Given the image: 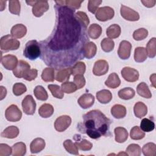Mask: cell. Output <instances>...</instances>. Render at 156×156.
I'll use <instances>...</instances> for the list:
<instances>
[{
    "instance_id": "7402d4cb",
    "label": "cell",
    "mask_w": 156,
    "mask_h": 156,
    "mask_svg": "<svg viewBox=\"0 0 156 156\" xmlns=\"http://www.w3.org/2000/svg\"><path fill=\"white\" fill-rule=\"evenodd\" d=\"M83 2L82 1H78V0H66V1H55V2L57 5H63L66 6L68 8L74 10L78 9L80 7L81 4Z\"/></svg>"
},
{
    "instance_id": "5b68a950",
    "label": "cell",
    "mask_w": 156,
    "mask_h": 156,
    "mask_svg": "<svg viewBox=\"0 0 156 156\" xmlns=\"http://www.w3.org/2000/svg\"><path fill=\"white\" fill-rule=\"evenodd\" d=\"M26 2L32 6V13L36 17L41 16L49 9V4L46 0L26 1Z\"/></svg>"
},
{
    "instance_id": "f907efd6",
    "label": "cell",
    "mask_w": 156,
    "mask_h": 156,
    "mask_svg": "<svg viewBox=\"0 0 156 156\" xmlns=\"http://www.w3.org/2000/svg\"><path fill=\"white\" fill-rule=\"evenodd\" d=\"M75 143L77 146L78 148L83 151H90L93 147V144L85 139H83L81 141L76 140Z\"/></svg>"
},
{
    "instance_id": "9f6ffc18",
    "label": "cell",
    "mask_w": 156,
    "mask_h": 156,
    "mask_svg": "<svg viewBox=\"0 0 156 156\" xmlns=\"http://www.w3.org/2000/svg\"><path fill=\"white\" fill-rule=\"evenodd\" d=\"M38 75V71L36 69H29L27 73L24 75L23 79L27 80V81H32L37 77Z\"/></svg>"
},
{
    "instance_id": "30bf717a",
    "label": "cell",
    "mask_w": 156,
    "mask_h": 156,
    "mask_svg": "<svg viewBox=\"0 0 156 156\" xmlns=\"http://www.w3.org/2000/svg\"><path fill=\"white\" fill-rule=\"evenodd\" d=\"M120 13L121 16L127 21H135L140 19L139 13L136 11L124 5H121Z\"/></svg>"
},
{
    "instance_id": "8992f818",
    "label": "cell",
    "mask_w": 156,
    "mask_h": 156,
    "mask_svg": "<svg viewBox=\"0 0 156 156\" xmlns=\"http://www.w3.org/2000/svg\"><path fill=\"white\" fill-rule=\"evenodd\" d=\"M5 117L10 122H16L21 119L22 113L17 105L12 104L5 110Z\"/></svg>"
},
{
    "instance_id": "d6a6232c",
    "label": "cell",
    "mask_w": 156,
    "mask_h": 156,
    "mask_svg": "<svg viewBox=\"0 0 156 156\" xmlns=\"http://www.w3.org/2000/svg\"><path fill=\"white\" fill-rule=\"evenodd\" d=\"M121 29L118 24H113L110 25L106 30V34L110 38H116L121 34Z\"/></svg>"
},
{
    "instance_id": "ffe728a7",
    "label": "cell",
    "mask_w": 156,
    "mask_h": 156,
    "mask_svg": "<svg viewBox=\"0 0 156 156\" xmlns=\"http://www.w3.org/2000/svg\"><path fill=\"white\" fill-rule=\"evenodd\" d=\"M71 74V68L68 67L66 68H62L57 70L55 79L60 82H66L69 80Z\"/></svg>"
},
{
    "instance_id": "f5cc1de1",
    "label": "cell",
    "mask_w": 156,
    "mask_h": 156,
    "mask_svg": "<svg viewBox=\"0 0 156 156\" xmlns=\"http://www.w3.org/2000/svg\"><path fill=\"white\" fill-rule=\"evenodd\" d=\"M102 3L101 0H90L88 2V10L92 13H95L98 9V7Z\"/></svg>"
},
{
    "instance_id": "680465c9",
    "label": "cell",
    "mask_w": 156,
    "mask_h": 156,
    "mask_svg": "<svg viewBox=\"0 0 156 156\" xmlns=\"http://www.w3.org/2000/svg\"><path fill=\"white\" fill-rule=\"evenodd\" d=\"M0 88H1V98H0V99L2 100L5 97V96L7 94V90L3 86H1Z\"/></svg>"
},
{
    "instance_id": "ee69618b",
    "label": "cell",
    "mask_w": 156,
    "mask_h": 156,
    "mask_svg": "<svg viewBox=\"0 0 156 156\" xmlns=\"http://www.w3.org/2000/svg\"><path fill=\"white\" fill-rule=\"evenodd\" d=\"M101 46L102 49L105 52H110L112 51H113L114 46H115V43L113 40L111 38H104L101 43Z\"/></svg>"
},
{
    "instance_id": "277c9868",
    "label": "cell",
    "mask_w": 156,
    "mask_h": 156,
    "mask_svg": "<svg viewBox=\"0 0 156 156\" xmlns=\"http://www.w3.org/2000/svg\"><path fill=\"white\" fill-rule=\"evenodd\" d=\"M20 46V41L11 35H6L1 37L0 40V48L1 51L7 52L16 50Z\"/></svg>"
},
{
    "instance_id": "c3c4849f",
    "label": "cell",
    "mask_w": 156,
    "mask_h": 156,
    "mask_svg": "<svg viewBox=\"0 0 156 156\" xmlns=\"http://www.w3.org/2000/svg\"><path fill=\"white\" fill-rule=\"evenodd\" d=\"M148 35V31L145 28H140L133 33V38L136 41H141L145 39Z\"/></svg>"
},
{
    "instance_id": "9a60e30c",
    "label": "cell",
    "mask_w": 156,
    "mask_h": 156,
    "mask_svg": "<svg viewBox=\"0 0 156 156\" xmlns=\"http://www.w3.org/2000/svg\"><path fill=\"white\" fill-rule=\"evenodd\" d=\"M30 65L26 61L20 60L18 61L16 67L13 70V75L18 78H23L27 71L30 69Z\"/></svg>"
},
{
    "instance_id": "f35d334b",
    "label": "cell",
    "mask_w": 156,
    "mask_h": 156,
    "mask_svg": "<svg viewBox=\"0 0 156 156\" xmlns=\"http://www.w3.org/2000/svg\"><path fill=\"white\" fill-rule=\"evenodd\" d=\"M140 129L144 132H149L155 129V123L149 118H143L140 123Z\"/></svg>"
},
{
    "instance_id": "74e56055",
    "label": "cell",
    "mask_w": 156,
    "mask_h": 156,
    "mask_svg": "<svg viewBox=\"0 0 156 156\" xmlns=\"http://www.w3.org/2000/svg\"><path fill=\"white\" fill-rule=\"evenodd\" d=\"M63 146L66 151L71 154L79 155V148L76 143H73L71 140H66L63 142Z\"/></svg>"
},
{
    "instance_id": "cb8c5ba5",
    "label": "cell",
    "mask_w": 156,
    "mask_h": 156,
    "mask_svg": "<svg viewBox=\"0 0 156 156\" xmlns=\"http://www.w3.org/2000/svg\"><path fill=\"white\" fill-rule=\"evenodd\" d=\"M96 98L101 104H107L112 99V94L108 90H102L96 93Z\"/></svg>"
},
{
    "instance_id": "f1b7e54d",
    "label": "cell",
    "mask_w": 156,
    "mask_h": 156,
    "mask_svg": "<svg viewBox=\"0 0 156 156\" xmlns=\"http://www.w3.org/2000/svg\"><path fill=\"white\" fill-rule=\"evenodd\" d=\"M136 92L141 97L150 99L152 98V94L147 85L145 82L140 83L136 87Z\"/></svg>"
},
{
    "instance_id": "60d3db41",
    "label": "cell",
    "mask_w": 156,
    "mask_h": 156,
    "mask_svg": "<svg viewBox=\"0 0 156 156\" xmlns=\"http://www.w3.org/2000/svg\"><path fill=\"white\" fill-rule=\"evenodd\" d=\"M48 89L50 90L52 95L57 99H62L64 96V92L62 88L58 85L51 84L48 86Z\"/></svg>"
},
{
    "instance_id": "f546056e",
    "label": "cell",
    "mask_w": 156,
    "mask_h": 156,
    "mask_svg": "<svg viewBox=\"0 0 156 156\" xmlns=\"http://www.w3.org/2000/svg\"><path fill=\"white\" fill-rule=\"evenodd\" d=\"M147 52L144 47H137L134 51V60L136 62L141 63L147 59Z\"/></svg>"
},
{
    "instance_id": "db71d44e",
    "label": "cell",
    "mask_w": 156,
    "mask_h": 156,
    "mask_svg": "<svg viewBox=\"0 0 156 156\" xmlns=\"http://www.w3.org/2000/svg\"><path fill=\"white\" fill-rule=\"evenodd\" d=\"M74 83L76 85L77 90L81 89L85 85V79L83 75H76L74 77Z\"/></svg>"
},
{
    "instance_id": "83f0119b",
    "label": "cell",
    "mask_w": 156,
    "mask_h": 156,
    "mask_svg": "<svg viewBox=\"0 0 156 156\" xmlns=\"http://www.w3.org/2000/svg\"><path fill=\"white\" fill-rule=\"evenodd\" d=\"M19 133H20L19 129L16 126H11L3 130V132L1 133V135L2 137H4V138L12 139L18 136Z\"/></svg>"
},
{
    "instance_id": "e0dca14e",
    "label": "cell",
    "mask_w": 156,
    "mask_h": 156,
    "mask_svg": "<svg viewBox=\"0 0 156 156\" xmlns=\"http://www.w3.org/2000/svg\"><path fill=\"white\" fill-rule=\"evenodd\" d=\"M77 102L81 108L87 109L94 104V97L90 93H85L79 98Z\"/></svg>"
},
{
    "instance_id": "52a82bcc",
    "label": "cell",
    "mask_w": 156,
    "mask_h": 156,
    "mask_svg": "<svg viewBox=\"0 0 156 156\" xmlns=\"http://www.w3.org/2000/svg\"><path fill=\"white\" fill-rule=\"evenodd\" d=\"M114 15V10L108 6L100 7L95 13V17L99 21H106L110 20L113 18Z\"/></svg>"
},
{
    "instance_id": "7a4b0ae2",
    "label": "cell",
    "mask_w": 156,
    "mask_h": 156,
    "mask_svg": "<svg viewBox=\"0 0 156 156\" xmlns=\"http://www.w3.org/2000/svg\"><path fill=\"white\" fill-rule=\"evenodd\" d=\"M111 120L99 110H92L83 115V122L77 125V129L92 139L106 136L109 132Z\"/></svg>"
},
{
    "instance_id": "2e32d148",
    "label": "cell",
    "mask_w": 156,
    "mask_h": 156,
    "mask_svg": "<svg viewBox=\"0 0 156 156\" xmlns=\"http://www.w3.org/2000/svg\"><path fill=\"white\" fill-rule=\"evenodd\" d=\"M97 51V47L94 43L92 41H88L87 42L82 49V53L84 58L90 59L94 57L96 54Z\"/></svg>"
},
{
    "instance_id": "ac0fdd59",
    "label": "cell",
    "mask_w": 156,
    "mask_h": 156,
    "mask_svg": "<svg viewBox=\"0 0 156 156\" xmlns=\"http://www.w3.org/2000/svg\"><path fill=\"white\" fill-rule=\"evenodd\" d=\"M27 28L23 24H17L13 26L10 30L11 35L15 38H21L26 35Z\"/></svg>"
},
{
    "instance_id": "bcb514c9",
    "label": "cell",
    "mask_w": 156,
    "mask_h": 156,
    "mask_svg": "<svg viewBox=\"0 0 156 156\" xmlns=\"http://www.w3.org/2000/svg\"><path fill=\"white\" fill-rule=\"evenodd\" d=\"M9 12L14 15H20L21 5L20 2L18 0H11L9 1Z\"/></svg>"
},
{
    "instance_id": "44dd1931",
    "label": "cell",
    "mask_w": 156,
    "mask_h": 156,
    "mask_svg": "<svg viewBox=\"0 0 156 156\" xmlns=\"http://www.w3.org/2000/svg\"><path fill=\"white\" fill-rule=\"evenodd\" d=\"M112 115L116 119H121L126 115V107L121 104H115L111 108Z\"/></svg>"
},
{
    "instance_id": "603a6c76",
    "label": "cell",
    "mask_w": 156,
    "mask_h": 156,
    "mask_svg": "<svg viewBox=\"0 0 156 156\" xmlns=\"http://www.w3.org/2000/svg\"><path fill=\"white\" fill-rule=\"evenodd\" d=\"M115 135V141L119 143L125 142L128 138V132L127 130L122 127H117L114 130Z\"/></svg>"
},
{
    "instance_id": "5bb4252c",
    "label": "cell",
    "mask_w": 156,
    "mask_h": 156,
    "mask_svg": "<svg viewBox=\"0 0 156 156\" xmlns=\"http://www.w3.org/2000/svg\"><path fill=\"white\" fill-rule=\"evenodd\" d=\"M1 62L2 66L8 70H13L18 63L17 57L12 54H7L1 57Z\"/></svg>"
},
{
    "instance_id": "836d02e7",
    "label": "cell",
    "mask_w": 156,
    "mask_h": 156,
    "mask_svg": "<svg viewBox=\"0 0 156 156\" xmlns=\"http://www.w3.org/2000/svg\"><path fill=\"white\" fill-rule=\"evenodd\" d=\"M12 155L23 156L26 152V144L23 142H18L12 146Z\"/></svg>"
},
{
    "instance_id": "7dc6e473",
    "label": "cell",
    "mask_w": 156,
    "mask_h": 156,
    "mask_svg": "<svg viewBox=\"0 0 156 156\" xmlns=\"http://www.w3.org/2000/svg\"><path fill=\"white\" fill-rule=\"evenodd\" d=\"M61 88L63 91L67 94L73 93L77 90V88L75 83L69 81L64 82L63 83H62L61 85Z\"/></svg>"
},
{
    "instance_id": "8fae6325",
    "label": "cell",
    "mask_w": 156,
    "mask_h": 156,
    "mask_svg": "<svg viewBox=\"0 0 156 156\" xmlns=\"http://www.w3.org/2000/svg\"><path fill=\"white\" fill-rule=\"evenodd\" d=\"M122 77L125 80L129 82H134L138 80L139 73L138 71L130 67H124L121 71Z\"/></svg>"
},
{
    "instance_id": "4fadbf2b",
    "label": "cell",
    "mask_w": 156,
    "mask_h": 156,
    "mask_svg": "<svg viewBox=\"0 0 156 156\" xmlns=\"http://www.w3.org/2000/svg\"><path fill=\"white\" fill-rule=\"evenodd\" d=\"M108 71V63L105 60H99L94 63L93 73L97 76L105 75Z\"/></svg>"
},
{
    "instance_id": "6f0895ef",
    "label": "cell",
    "mask_w": 156,
    "mask_h": 156,
    "mask_svg": "<svg viewBox=\"0 0 156 156\" xmlns=\"http://www.w3.org/2000/svg\"><path fill=\"white\" fill-rule=\"evenodd\" d=\"M141 3H143V4L146 7H153L156 3V1L155 0H145V1H141Z\"/></svg>"
},
{
    "instance_id": "91938a15",
    "label": "cell",
    "mask_w": 156,
    "mask_h": 156,
    "mask_svg": "<svg viewBox=\"0 0 156 156\" xmlns=\"http://www.w3.org/2000/svg\"><path fill=\"white\" fill-rule=\"evenodd\" d=\"M150 80L152 83V86L155 88V74H153L150 76Z\"/></svg>"
},
{
    "instance_id": "e575fe53",
    "label": "cell",
    "mask_w": 156,
    "mask_h": 156,
    "mask_svg": "<svg viewBox=\"0 0 156 156\" xmlns=\"http://www.w3.org/2000/svg\"><path fill=\"white\" fill-rule=\"evenodd\" d=\"M118 96L119 98L124 100H129L132 99L135 95V90L130 87H126L118 91Z\"/></svg>"
},
{
    "instance_id": "d590c367",
    "label": "cell",
    "mask_w": 156,
    "mask_h": 156,
    "mask_svg": "<svg viewBox=\"0 0 156 156\" xmlns=\"http://www.w3.org/2000/svg\"><path fill=\"white\" fill-rule=\"evenodd\" d=\"M147 55L149 58H154L156 55V38L155 37L149 40L146 49Z\"/></svg>"
},
{
    "instance_id": "7bdbcfd3",
    "label": "cell",
    "mask_w": 156,
    "mask_h": 156,
    "mask_svg": "<svg viewBox=\"0 0 156 156\" xmlns=\"http://www.w3.org/2000/svg\"><path fill=\"white\" fill-rule=\"evenodd\" d=\"M130 136L132 140H139L145 136V133L138 126H134L130 130Z\"/></svg>"
},
{
    "instance_id": "7c38bea8",
    "label": "cell",
    "mask_w": 156,
    "mask_h": 156,
    "mask_svg": "<svg viewBox=\"0 0 156 156\" xmlns=\"http://www.w3.org/2000/svg\"><path fill=\"white\" fill-rule=\"evenodd\" d=\"M132 49V44L126 40H123L120 42L118 50L119 57L122 60H127L130 56Z\"/></svg>"
},
{
    "instance_id": "3957f363",
    "label": "cell",
    "mask_w": 156,
    "mask_h": 156,
    "mask_svg": "<svg viewBox=\"0 0 156 156\" xmlns=\"http://www.w3.org/2000/svg\"><path fill=\"white\" fill-rule=\"evenodd\" d=\"M23 55L30 60H34L40 57L41 48L40 43L35 40L27 41L23 51Z\"/></svg>"
},
{
    "instance_id": "1f68e13d",
    "label": "cell",
    "mask_w": 156,
    "mask_h": 156,
    "mask_svg": "<svg viewBox=\"0 0 156 156\" xmlns=\"http://www.w3.org/2000/svg\"><path fill=\"white\" fill-rule=\"evenodd\" d=\"M41 79L46 82H54L55 80V70L54 68L48 67L44 68L41 75Z\"/></svg>"
},
{
    "instance_id": "9c48e42d",
    "label": "cell",
    "mask_w": 156,
    "mask_h": 156,
    "mask_svg": "<svg viewBox=\"0 0 156 156\" xmlns=\"http://www.w3.org/2000/svg\"><path fill=\"white\" fill-rule=\"evenodd\" d=\"M71 123V118L68 115H62L58 117L54 122L55 129L58 132L66 130Z\"/></svg>"
},
{
    "instance_id": "f6af8a7d",
    "label": "cell",
    "mask_w": 156,
    "mask_h": 156,
    "mask_svg": "<svg viewBox=\"0 0 156 156\" xmlns=\"http://www.w3.org/2000/svg\"><path fill=\"white\" fill-rule=\"evenodd\" d=\"M126 152L130 156H140L141 153V149L137 144H130L126 148Z\"/></svg>"
},
{
    "instance_id": "11a10c76",
    "label": "cell",
    "mask_w": 156,
    "mask_h": 156,
    "mask_svg": "<svg viewBox=\"0 0 156 156\" xmlns=\"http://www.w3.org/2000/svg\"><path fill=\"white\" fill-rule=\"evenodd\" d=\"M12 154V148L4 143L0 144V156H9Z\"/></svg>"
},
{
    "instance_id": "ba28073f",
    "label": "cell",
    "mask_w": 156,
    "mask_h": 156,
    "mask_svg": "<svg viewBox=\"0 0 156 156\" xmlns=\"http://www.w3.org/2000/svg\"><path fill=\"white\" fill-rule=\"evenodd\" d=\"M22 108L23 112L27 115L34 114L36 109V102L31 95H27L22 101Z\"/></svg>"
},
{
    "instance_id": "b9f144b4",
    "label": "cell",
    "mask_w": 156,
    "mask_h": 156,
    "mask_svg": "<svg viewBox=\"0 0 156 156\" xmlns=\"http://www.w3.org/2000/svg\"><path fill=\"white\" fill-rule=\"evenodd\" d=\"M142 152L145 156L156 155V145L154 143H148L142 148Z\"/></svg>"
},
{
    "instance_id": "d6986e66",
    "label": "cell",
    "mask_w": 156,
    "mask_h": 156,
    "mask_svg": "<svg viewBox=\"0 0 156 156\" xmlns=\"http://www.w3.org/2000/svg\"><path fill=\"white\" fill-rule=\"evenodd\" d=\"M45 141L41 138H35L30 144V149L32 154H37L41 152L45 147Z\"/></svg>"
},
{
    "instance_id": "6da1fadb",
    "label": "cell",
    "mask_w": 156,
    "mask_h": 156,
    "mask_svg": "<svg viewBox=\"0 0 156 156\" xmlns=\"http://www.w3.org/2000/svg\"><path fill=\"white\" fill-rule=\"evenodd\" d=\"M56 21L51 35L41 41V59L50 67H69L83 59L82 49L89 41L87 28L75 17L74 10L55 5Z\"/></svg>"
},
{
    "instance_id": "484cf974",
    "label": "cell",
    "mask_w": 156,
    "mask_h": 156,
    "mask_svg": "<svg viewBox=\"0 0 156 156\" xmlns=\"http://www.w3.org/2000/svg\"><path fill=\"white\" fill-rule=\"evenodd\" d=\"M133 112L136 117L141 118L146 115L147 113V107L143 102H138L133 107Z\"/></svg>"
},
{
    "instance_id": "4dcf8cb0",
    "label": "cell",
    "mask_w": 156,
    "mask_h": 156,
    "mask_svg": "<svg viewBox=\"0 0 156 156\" xmlns=\"http://www.w3.org/2000/svg\"><path fill=\"white\" fill-rule=\"evenodd\" d=\"M102 34V28L101 27L96 24L94 23L90 26L88 29V36L94 40L97 39L100 37Z\"/></svg>"
},
{
    "instance_id": "8d00e7d4",
    "label": "cell",
    "mask_w": 156,
    "mask_h": 156,
    "mask_svg": "<svg viewBox=\"0 0 156 156\" xmlns=\"http://www.w3.org/2000/svg\"><path fill=\"white\" fill-rule=\"evenodd\" d=\"M34 93L35 98L40 101H46L48 98V94L46 90L41 85H37L34 90Z\"/></svg>"
},
{
    "instance_id": "816d5d0a",
    "label": "cell",
    "mask_w": 156,
    "mask_h": 156,
    "mask_svg": "<svg viewBox=\"0 0 156 156\" xmlns=\"http://www.w3.org/2000/svg\"><path fill=\"white\" fill-rule=\"evenodd\" d=\"M27 91L26 85L23 83H15L13 86V93L14 95L18 96L22 95Z\"/></svg>"
},
{
    "instance_id": "4316f807",
    "label": "cell",
    "mask_w": 156,
    "mask_h": 156,
    "mask_svg": "<svg viewBox=\"0 0 156 156\" xmlns=\"http://www.w3.org/2000/svg\"><path fill=\"white\" fill-rule=\"evenodd\" d=\"M54 107L50 104H44L38 109L39 115L43 118L51 117L54 113Z\"/></svg>"
},
{
    "instance_id": "ab89813d",
    "label": "cell",
    "mask_w": 156,
    "mask_h": 156,
    "mask_svg": "<svg viewBox=\"0 0 156 156\" xmlns=\"http://www.w3.org/2000/svg\"><path fill=\"white\" fill-rule=\"evenodd\" d=\"M85 70V64L82 62H77L71 68V74L73 76L83 75Z\"/></svg>"
},
{
    "instance_id": "681fc988",
    "label": "cell",
    "mask_w": 156,
    "mask_h": 156,
    "mask_svg": "<svg viewBox=\"0 0 156 156\" xmlns=\"http://www.w3.org/2000/svg\"><path fill=\"white\" fill-rule=\"evenodd\" d=\"M74 16L80 23H81L86 28H87V26L90 23V20L85 12L78 11L75 13Z\"/></svg>"
},
{
    "instance_id": "d4e9b609",
    "label": "cell",
    "mask_w": 156,
    "mask_h": 156,
    "mask_svg": "<svg viewBox=\"0 0 156 156\" xmlns=\"http://www.w3.org/2000/svg\"><path fill=\"white\" fill-rule=\"evenodd\" d=\"M121 84V80L118 75L115 73H111L105 82V85L110 88H116Z\"/></svg>"
}]
</instances>
